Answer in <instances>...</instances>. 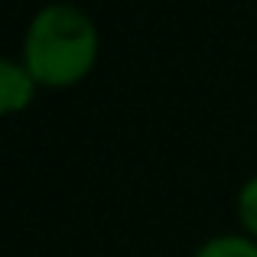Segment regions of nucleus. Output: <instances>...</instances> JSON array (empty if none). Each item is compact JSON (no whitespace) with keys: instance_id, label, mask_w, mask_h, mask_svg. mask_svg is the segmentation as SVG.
Wrapping results in <instances>:
<instances>
[{"instance_id":"obj_1","label":"nucleus","mask_w":257,"mask_h":257,"mask_svg":"<svg viewBox=\"0 0 257 257\" xmlns=\"http://www.w3.org/2000/svg\"><path fill=\"white\" fill-rule=\"evenodd\" d=\"M94 26L82 10L52 4L36 13L26 36V69L43 85H72L94 62Z\"/></svg>"},{"instance_id":"obj_2","label":"nucleus","mask_w":257,"mask_h":257,"mask_svg":"<svg viewBox=\"0 0 257 257\" xmlns=\"http://www.w3.org/2000/svg\"><path fill=\"white\" fill-rule=\"evenodd\" d=\"M33 82H36V78L30 75V69L0 59V114L20 111V107L33 98Z\"/></svg>"},{"instance_id":"obj_3","label":"nucleus","mask_w":257,"mask_h":257,"mask_svg":"<svg viewBox=\"0 0 257 257\" xmlns=\"http://www.w3.org/2000/svg\"><path fill=\"white\" fill-rule=\"evenodd\" d=\"M195 257H257V244L244 238H218L212 244H205Z\"/></svg>"},{"instance_id":"obj_4","label":"nucleus","mask_w":257,"mask_h":257,"mask_svg":"<svg viewBox=\"0 0 257 257\" xmlns=\"http://www.w3.org/2000/svg\"><path fill=\"white\" fill-rule=\"evenodd\" d=\"M241 218L257 234V179H251L244 186V192H241Z\"/></svg>"}]
</instances>
